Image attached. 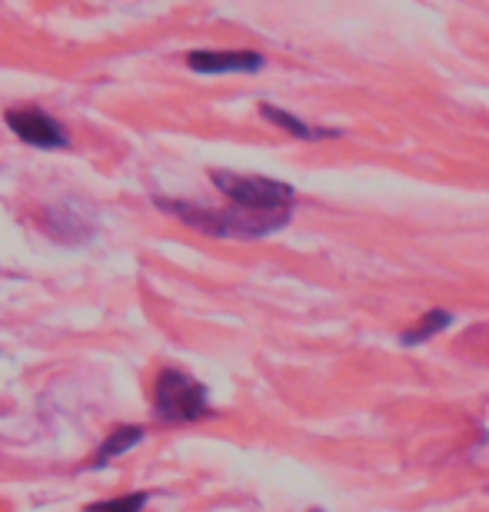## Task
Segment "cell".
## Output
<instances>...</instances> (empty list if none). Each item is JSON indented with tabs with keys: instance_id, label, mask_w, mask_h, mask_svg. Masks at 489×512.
Returning <instances> with one entry per match:
<instances>
[{
	"instance_id": "6da1fadb",
	"label": "cell",
	"mask_w": 489,
	"mask_h": 512,
	"mask_svg": "<svg viewBox=\"0 0 489 512\" xmlns=\"http://www.w3.org/2000/svg\"><path fill=\"white\" fill-rule=\"evenodd\" d=\"M157 207L173 213V217L183 220L187 227L207 233V237H220V240H260L290 223V213H257V210H243V207L213 210V207H197V203H187V200H163V197H157Z\"/></svg>"
},
{
	"instance_id": "7a4b0ae2",
	"label": "cell",
	"mask_w": 489,
	"mask_h": 512,
	"mask_svg": "<svg viewBox=\"0 0 489 512\" xmlns=\"http://www.w3.org/2000/svg\"><path fill=\"white\" fill-rule=\"evenodd\" d=\"M210 180L223 197L233 200V207L257 210V213H290L297 190L283 180L257 177V173H233V170H210Z\"/></svg>"
},
{
	"instance_id": "3957f363",
	"label": "cell",
	"mask_w": 489,
	"mask_h": 512,
	"mask_svg": "<svg viewBox=\"0 0 489 512\" xmlns=\"http://www.w3.org/2000/svg\"><path fill=\"white\" fill-rule=\"evenodd\" d=\"M154 413L160 423H200L210 416L207 386L183 370H163L154 386Z\"/></svg>"
},
{
	"instance_id": "277c9868",
	"label": "cell",
	"mask_w": 489,
	"mask_h": 512,
	"mask_svg": "<svg viewBox=\"0 0 489 512\" xmlns=\"http://www.w3.org/2000/svg\"><path fill=\"white\" fill-rule=\"evenodd\" d=\"M7 127L14 133L17 140L30 143L37 150H64L70 147V133L57 124L54 117L44 114V110H34V107H14L7 110Z\"/></svg>"
},
{
	"instance_id": "5b68a950",
	"label": "cell",
	"mask_w": 489,
	"mask_h": 512,
	"mask_svg": "<svg viewBox=\"0 0 489 512\" xmlns=\"http://www.w3.org/2000/svg\"><path fill=\"white\" fill-rule=\"evenodd\" d=\"M47 230L60 243H87L97 230V210L87 200H64L47 210Z\"/></svg>"
},
{
	"instance_id": "8992f818",
	"label": "cell",
	"mask_w": 489,
	"mask_h": 512,
	"mask_svg": "<svg viewBox=\"0 0 489 512\" xmlns=\"http://www.w3.org/2000/svg\"><path fill=\"white\" fill-rule=\"evenodd\" d=\"M187 67L193 74H257L263 54L257 50H190Z\"/></svg>"
},
{
	"instance_id": "52a82bcc",
	"label": "cell",
	"mask_w": 489,
	"mask_h": 512,
	"mask_svg": "<svg viewBox=\"0 0 489 512\" xmlns=\"http://www.w3.org/2000/svg\"><path fill=\"white\" fill-rule=\"evenodd\" d=\"M140 439H144V426H117L114 433H110L104 443L97 446V453L87 459V469H104L110 459L130 453Z\"/></svg>"
},
{
	"instance_id": "ba28073f",
	"label": "cell",
	"mask_w": 489,
	"mask_h": 512,
	"mask_svg": "<svg viewBox=\"0 0 489 512\" xmlns=\"http://www.w3.org/2000/svg\"><path fill=\"white\" fill-rule=\"evenodd\" d=\"M260 114L270 120V124H277L283 130H290L293 137H300V140H323V137H340V130H313L307 127L303 120H297L293 114H287V110H280V107H273V104H260Z\"/></svg>"
},
{
	"instance_id": "9c48e42d",
	"label": "cell",
	"mask_w": 489,
	"mask_h": 512,
	"mask_svg": "<svg viewBox=\"0 0 489 512\" xmlns=\"http://www.w3.org/2000/svg\"><path fill=\"white\" fill-rule=\"evenodd\" d=\"M453 323V313H446V310H433V313H426V316H420V323H416V330H410V333H403L400 340L406 343V346H416V343H426L430 336H436V333H443L446 326Z\"/></svg>"
},
{
	"instance_id": "30bf717a",
	"label": "cell",
	"mask_w": 489,
	"mask_h": 512,
	"mask_svg": "<svg viewBox=\"0 0 489 512\" xmlns=\"http://www.w3.org/2000/svg\"><path fill=\"white\" fill-rule=\"evenodd\" d=\"M150 503V493H127L117 499H104V503L87 506L84 512H140Z\"/></svg>"
},
{
	"instance_id": "8fae6325",
	"label": "cell",
	"mask_w": 489,
	"mask_h": 512,
	"mask_svg": "<svg viewBox=\"0 0 489 512\" xmlns=\"http://www.w3.org/2000/svg\"><path fill=\"white\" fill-rule=\"evenodd\" d=\"M310 512H323V509H310Z\"/></svg>"
}]
</instances>
